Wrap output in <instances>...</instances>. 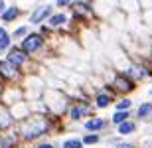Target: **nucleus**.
I'll use <instances>...</instances> for the list:
<instances>
[{
    "label": "nucleus",
    "instance_id": "1",
    "mask_svg": "<svg viewBox=\"0 0 152 148\" xmlns=\"http://www.w3.org/2000/svg\"><path fill=\"white\" fill-rule=\"evenodd\" d=\"M42 44H44V40H42V36H38V34H32V36H28V38L24 40V44H22V50H24V51H28V53H32V51L39 50V47H42Z\"/></svg>",
    "mask_w": 152,
    "mask_h": 148
},
{
    "label": "nucleus",
    "instance_id": "2",
    "mask_svg": "<svg viewBox=\"0 0 152 148\" xmlns=\"http://www.w3.org/2000/svg\"><path fill=\"white\" fill-rule=\"evenodd\" d=\"M48 131V125H45L42 119H34V126L32 128H26V136L28 138H36L38 134H42V132Z\"/></svg>",
    "mask_w": 152,
    "mask_h": 148
},
{
    "label": "nucleus",
    "instance_id": "3",
    "mask_svg": "<svg viewBox=\"0 0 152 148\" xmlns=\"http://www.w3.org/2000/svg\"><path fill=\"white\" fill-rule=\"evenodd\" d=\"M6 61L10 63L12 67H18V65H22L24 61H26V53H24L22 50H12L10 53H8V59Z\"/></svg>",
    "mask_w": 152,
    "mask_h": 148
},
{
    "label": "nucleus",
    "instance_id": "4",
    "mask_svg": "<svg viewBox=\"0 0 152 148\" xmlns=\"http://www.w3.org/2000/svg\"><path fill=\"white\" fill-rule=\"evenodd\" d=\"M0 75H2L6 81L14 79V77H16V67H12L8 61H0Z\"/></svg>",
    "mask_w": 152,
    "mask_h": 148
},
{
    "label": "nucleus",
    "instance_id": "5",
    "mask_svg": "<svg viewBox=\"0 0 152 148\" xmlns=\"http://www.w3.org/2000/svg\"><path fill=\"white\" fill-rule=\"evenodd\" d=\"M50 14H51V8H50V6H39L38 10L32 14V22H34V24H39L44 18L50 16Z\"/></svg>",
    "mask_w": 152,
    "mask_h": 148
},
{
    "label": "nucleus",
    "instance_id": "6",
    "mask_svg": "<svg viewBox=\"0 0 152 148\" xmlns=\"http://www.w3.org/2000/svg\"><path fill=\"white\" fill-rule=\"evenodd\" d=\"M115 87H117L121 93H126V91H130V89H132V83H130L126 77H121V75H118L117 79H115Z\"/></svg>",
    "mask_w": 152,
    "mask_h": 148
},
{
    "label": "nucleus",
    "instance_id": "7",
    "mask_svg": "<svg viewBox=\"0 0 152 148\" xmlns=\"http://www.w3.org/2000/svg\"><path fill=\"white\" fill-rule=\"evenodd\" d=\"M87 111H89V105H87V103H79V105H75V107L71 109V119H79V117H83Z\"/></svg>",
    "mask_w": 152,
    "mask_h": 148
},
{
    "label": "nucleus",
    "instance_id": "8",
    "mask_svg": "<svg viewBox=\"0 0 152 148\" xmlns=\"http://www.w3.org/2000/svg\"><path fill=\"white\" fill-rule=\"evenodd\" d=\"M10 122H12L10 113H8L4 107H0V128H6V126H10Z\"/></svg>",
    "mask_w": 152,
    "mask_h": 148
},
{
    "label": "nucleus",
    "instance_id": "9",
    "mask_svg": "<svg viewBox=\"0 0 152 148\" xmlns=\"http://www.w3.org/2000/svg\"><path fill=\"white\" fill-rule=\"evenodd\" d=\"M144 73H146V71H144V67H138V65H134V67L129 69V77H132V79H140Z\"/></svg>",
    "mask_w": 152,
    "mask_h": 148
},
{
    "label": "nucleus",
    "instance_id": "10",
    "mask_svg": "<svg viewBox=\"0 0 152 148\" xmlns=\"http://www.w3.org/2000/svg\"><path fill=\"white\" fill-rule=\"evenodd\" d=\"M126 120H129V113L126 111H117L115 117H113V122H117V125H123Z\"/></svg>",
    "mask_w": 152,
    "mask_h": 148
},
{
    "label": "nucleus",
    "instance_id": "11",
    "mask_svg": "<svg viewBox=\"0 0 152 148\" xmlns=\"http://www.w3.org/2000/svg\"><path fill=\"white\" fill-rule=\"evenodd\" d=\"M150 113H152V103H144V105L138 107V117H140V119H146Z\"/></svg>",
    "mask_w": 152,
    "mask_h": 148
},
{
    "label": "nucleus",
    "instance_id": "12",
    "mask_svg": "<svg viewBox=\"0 0 152 148\" xmlns=\"http://www.w3.org/2000/svg\"><path fill=\"white\" fill-rule=\"evenodd\" d=\"M103 125H105V122H103L101 119H93V120H89V122L85 125V128H87V131H99Z\"/></svg>",
    "mask_w": 152,
    "mask_h": 148
},
{
    "label": "nucleus",
    "instance_id": "13",
    "mask_svg": "<svg viewBox=\"0 0 152 148\" xmlns=\"http://www.w3.org/2000/svg\"><path fill=\"white\" fill-rule=\"evenodd\" d=\"M8 46H10V38L6 34V30L0 28V50H6Z\"/></svg>",
    "mask_w": 152,
    "mask_h": 148
},
{
    "label": "nucleus",
    "instance_id": "14",
    "mask_svg": "<svg viewBox=\"0 0 152 148\" xmlns=\"http://www.w3.org/2000/svg\"><path fill=\"white\" fill-rule=\"evenodd\" d=\"M14 144H16V138L12 136V134H8V136H4L0 140V148H12Z\"/></svg>",
    "mask_w": 152,
    "mask_h": 148
},
{
    "label": "nucleus",
    "instance_id": "15",
    "mask_svg": "<svg viewBox=\"0 0 152 148\" xmlns=\"http://www.w3.org/2000/svg\"><path fill=\"white\" fill-rule=\"evenodd\" d=\"M18 16V8L14 6V8H8V10L2 14V20H6V22H10V20H14V18Z\"/></svg>",
    "mask_w": 152,
    "mask_h": 148
},
{
    "label": "nucleus",
    "instance_id": "16",
    "mask_svg": "<svg viewBox=\"0 0 152 148\" xmlns=\"http://www.w3.org/2000/svg\"><path fill=\"white\" fill-rule=\"evenodd\" d=\"M134 131V125L130 122V120H126V122H123V125H118V132L121 134H129V132Z\"/></svg>",
    "mask_w": 152,
    "mask_h": 148
},
{
    "label": "nucleus",
    "instance_id": "17",
    "mask_svg": "<svg viewBox=\"0 0 152 148\" xmlns=\"http://www.w3.org/2000/svg\"><path fill=\"white\" fill-rule=\"evenodd\" d=\"M107 105H111V97L105 95V93H101V95L97 97V107H107Z\"/></svg>",
    "mask_w": 152,
    "mask_h": 148
},
{
    "label": "nucleus",
    "instance_id": "18",
    "mask_svg": "<svg viewBox=\"0 0 152 148\" xmlns=\"http://www.w3.org/2000/svg\"><path fill=\"white\" fill-rule=\"evenodd\" d=\"M63 22H65V16H63V14H56V16H51V20H50L51 26H59V24H63Z\"/></svg>",
    "mask_w": 152,
    "mask_h": 148
},
{
    "label": "nucleus",
    "instance_id": "19",
    "mask_svg": "<svg viewBox=\"0 0 152 148\" xmlns=\"http://www.w3.org/2000/svg\"><path fill=\"white\" fill-rule=\"evenodd\" d=\"M81 140H65L63 142V148H81Z\"/></svg>",
    "mask_w": 152,
    "mask_h": 148
},
{
    "label": "nucleus",
    "instance_id": "20",
    "mask_svg": "<svg viewBox=\"0 0 152 148\" xmlns=\"http://www.w3.org/2000/svg\"><path fill=\"white\" fill-rule=\"evenodd\" d=\"M83 142L85 144H97L99 142V136H97V134H87V136L83 138Z\"/></svg>",
    "mask_w": 152,
    "mask_h": 148
},
{
    "label": "nucleus",
    "instance_id": "21",
    "mask_svg": "<svg viewBox=\"0 0 152 148\" xmlns=\"http://www.w3.org/2000/svg\"><path fill=\"white\" fill-rule=\"evenodd\" d=\"M129 107H130V101H129V99H123V101L118 103V111H124V109L129 111Z\"/></svg>",
    "mask_w": 152,
    "mask_h": 148
},
{
    "label": "nucleus",
    "instance_id": "22",
    "mask_svg": "<svg viewBox=\"0 0 152 148\" xmlns=\"http://www.w3.org/2000/svg\"><path fill=\"white\" fill-rule=\"evenodd\" d=\"M24 34H26V28H18L16 30V36H24Z\"/></svg>",
    "mask_w": 152,
    "mask_h": 148
},
{
    "label": "nucleus",
    "instance_id": "23",
    "mask_svg": "<svg viewBox=\"0 0 152 148\" xmlns=\"http://www.w3.org/2000/svg\"><path fill=\"white\" fill-rule=\"evenodd\" d=\"M117 148H134V146H132V144H118Z\"/></svg>",
    "mask_w": 152,
    "mask_h": 148
},
{
    "label": "nucleus",
    "instance_id": "24",
    "mask_svg": "<svg viewBox=\"0 0 152 148\" xmlns=\"http://www.w3.org/2000/svg\"><path fill=\"white\" fill-rule=\"evenodd\" d=\"M38 148H53V146H51V144H39Z\"/></svg>",
    "mask_w": 152,
    "mask_h": 148
},
{
    "label": "nucleus",
    "instance_id": "25",
    "mask_svg": "<svg viewBox=\"0 0 152 148\" xmlns=\"http://www.w3.org/2000/svg\"><path fill=\"white\" fill-rule=\"evenodd\" d=\"M4 8H6V4H4V2H0V12H6Z\"/></svg>",
    "mask_w": 152,
    "mask_h": 148
},
{
    "label": "nucleus",
    "instance_id": "26",
    "mask_svg": "<svg viewBox=\"0 0 152 148\" xmlns=\"http://www.w3.org/2000/svg\"><path fill=\"white\" fill-rule=\"evenodd\" d=\"M0 93H2V83H0Z\"/></svg>",
    "mask_w": 152,
    "mask_h": 148
}]
</instances>
